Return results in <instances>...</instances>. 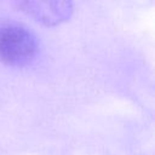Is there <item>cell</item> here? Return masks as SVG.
I'll list each match as a JSON object with an SVG mask.
<instances>
[{
    "mask_svg": "<svg viewBox=\"0 0 155 155\" xmlns=\"http://www.w3.org/2000/svg\"><path fill=\"white\" fill-rule=\"evenodd\" d=\"M18 7L36 22L54 27L67 22L73 15L71 0H15Z\"/></svg>",
    "mask_w": 155,
    "mask_h": 155,
    "instance_id": "cell-2",
    "label": "cell"
},
{
    "mask_svg": "<svg viewBox=\"0 0 155 155\" xmlns=\"http://www.w3.org/2000/svg\"><path fill=\"white\" fill-rule=\"evenodd\" d=\"M36 36L19 24H5L0 28V61L10 67L29 64L38 52Z\"/></svg>",
    "mask_w": 155,
    "mask_h": 155,
    "instance_id": "cell-1",
    "label": "cell"
}]
</instances>
